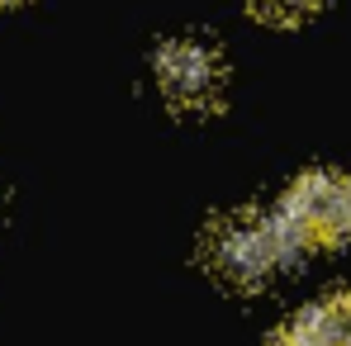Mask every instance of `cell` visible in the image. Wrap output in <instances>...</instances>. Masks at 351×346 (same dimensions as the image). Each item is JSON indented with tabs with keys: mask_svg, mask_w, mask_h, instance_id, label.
I'll return each mask as SVG.
<instances>
[{
	"mask_svg": "<svg viewBox=\"0 0 351 346\" xmlns=\"http://www.w3.org/2000/svg\"><path fill=\"white\" fill-rule=\"evenodd\" d=\"M276 223L285 232L290 251L313 247H342L351 242V171H308L290 185V195L276 209Z\"/></svg>",
	"mask_w": 351,
	"mask_h": 346,
	"instance_id": "cell-1",
	"label": "cell"
},
{
	"mask_svg": "<svg viewBox=\"0 0 351 346\" xmlns=\"http://www.w3.org/2000/svg\"><path fill=\"white\" fill-rule=\"evenodd\" d=\"M285 261H294L290 242L276 223V214H256V209H242L219 219L209 232V266L228 280V285L256 289L266 285Z\"/></svg>",
	"mask_w": 351,
	"mask_h": 346,
	"instance_id": "cell-2",
	"label": "cell"
},
{
	"mask_svg": "<svg viewBox=\"0 0 351 346\" xmlns=\"http://www.w3.org/2000/svg\"><path fill=\"white\" fill-rule=\"evenodd\" d=\"M157 86L176 110H209L223 90V62L199 38H171L157 53Z\"/></svg>",
	"mask_w": 351,
	"mask_h": 346,
	"instance_id": "cell-3",
	"label": "cell"
},
{
	"mask_svg": "<svg viewBox=\"0 0 351 346\" xmlns=\"http://www.w3.org/2000/svg\"><path fill=\"white\" fill-rule=\"evenodd\" d=\"M256 5V14L261 19H276V24H294V19H304V14H313L323 0H252Z\"/></svg>",
	"mask_w": 351,
	"mask_h": 346,
	"instance_id": "cell-4",
	"label": "cell"
},
{
	"mask_svg": "<svg viewBox=\"0 0 351 346\" xmlns=\"http://www.w3.org/2000/svg\"><path fill=\"white\" fill-rule=\"evenodd\" d=\"M271 346H304V342H299V337H290V332H280V337H276Z\"/></svg>",
	"mask_w": 351,
	"mask_h": 346,
	"instance_id": "cell-5",
	"label": "cell"
},
{
	"mask_svg": "<svg viewBox=\"0 0 351 346\" xmlns=\"http://www.w3.org/2000/svg\"><path fill=\"white\" fill-rule=\"evenodd\" d=\"M342 346H351V328H347V342H342Z\"/></svg>",
	"mask_w": 351,
	"mask_h": 346,
	"instance_id": "cell-6",
	"label": "cell"
},
{
	"mask_svg": "<svg viewBox=\"0 0 351 346\" xmlns=\"http://www.w3.org/2000/svg\"><path fill=\"white\" fill-rule=\"evenodd\" d=\"M0 5H5V0H0Z\"/></svg>",
	"mask_w": 351,
	"mask_h": 346,
	"instance_id": "cell-7",
	"label": "cell"
}]
</instances>
